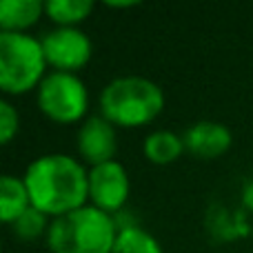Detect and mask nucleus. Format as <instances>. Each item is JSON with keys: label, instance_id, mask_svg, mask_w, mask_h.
<instances>
[{"label": "nucleus", "instance_id": "nucleus-5", "mask_svg": "<svg viewBox=\"0 0 253 253\" xmlns=\"http://www.w3.org/2000/svg\"><path fill=\"white\" fill-rule=\"evenodd\" d=\"M38 107L53 123H76L87 114V84L71 71H49L38 84Z\"/></svg>", "mask_w": 253, "mask_h": 253}, {"label": "nucleus", "instance_id": "nucleus-10", "mask_svg": "<svg viewBox=\"0 0 253 253\" xmlns=\"http://www.w3.org/2000/svg\"><path fill=\"white\" fill-rule=\"evenodd\" d=\"M44 13L42 0H2L0 31H25Z\"/></svg>", "mask_w": 253, "mask_h": 253}, {"label": "nucleus", "instance_id": "nucleus-8", "mask_svg": "<svg viewBox=\"0 0 253 253\" xmlns=\"http://www.w3.org/2000/svg\"><path fill=\"white\" fill-rule=\"evenodd\" d=\"M116 149H118V138L114 123H109L105 116H89L83 120L78 129V151L84 162L91 167L109 162L114 160Z\"/></svg>", "mask_w": 253, "mask_h": 253}, {"label": "nucleus", "instance_id": "nucleus-11", "mask_svg": "<svg viewBox=\"0 0 253 253\" xmlns=\"http://www.w3.org/2000/svg\"><path fill=\"white\" fill-rule=\"evenodd\" d=\"M31 207V198L22 178L4 173L0 178V218L11 224Z\"/></svg>", "mask_w": 253, "mask_h": 253}, {"label": "nucleus", "instance_id": "nucleus-1", "mask_svg": "<svg viewBox=\"0 0 253 253\" xmlns=\"http://www.w3.org/2000/svg\"><path fill=\"white\" fill-rule=\"evenodd\" d=\"M22 180L31 205L53 218L84 207L89 198V173L69 153H44L34 158Z\"/></svg>", "mask_w": 253, "mask_h": 253}, {"label": "nucleus", "instance_id": "nucleus-13", "mask_svg": "<svg viewBox=\"0 0 253 253\" xmlns=\"http://www.w3.org/2000/svg\"><path fill=\"white\" fill-rule=\"evenodd\" d=\"M91 0H44V13L58 27H78L91 13Z\"/></svg>", "mask_w": 253, "mask_h": 253}, {"label": "nucleus", "instance_id": "nucleus-6", "mask_svg": "<svg viewBox=\"0 0 253 253\" xmlns=\"http://www.w3.org/2000/svg\"><path fill=\"white\" fill-rule=\"evenodd\" d=\"M47 56V65L56 71H71L84 67L91 58V40L80 27H56L40 38Z\"/></svg>", "mask_w": 253, "mask_h": 253}, {"label": "nucleus", "instance_id": "nucleus-18", "mask_svg": "<svg viewBox=\"0 0 253 253\" xmlns=\"http://www.w3.org/2000/svg\"><path fill=\"white\" fill-rule=\"evenodd\" d=\"M107 7H135V0H125V2H114V0H107Z\"/></svg>", "mask_w": 253, "mask_h": 253}, {"label": "nucleus", "instance_id": "nucleus-9", "mask_svg": "<svg viewBox=\"0 0 253 253\" xmlns=\"http://www.w3.org/2000/svg\"><path fill=\"white\" fill-rule=\"evenodd\" d=\"M184 149L198 158H215L222 156L231 147V129L215 120H198L189 125L182 133Z\"/></svg>", "mask_w": 253, "mask_h": 253}, {"label": "nucleus", "instance_id": "nucleus-4", "mask_svg": "<svg viewBox=\"0 0 253 253\" xmlns=\"http://www.w3.org/2000/svg\"><path fill=\"white\" fill-rule=\"evenodd\" d=\"M47 56L42 42L27 31H0V89L27 93L42 83Z\"/></svg>", "mask_w": 253, "mask_h": 253}, {"label": "nucleus", "instance_id": "nucleus-7", "mask_svg": "<svg viewBox=\"0 0 253 253\" xmlns=\"http://www.w3.org/2000/svg\"><path fill=\"white\" fill-rule=\"evenodd\" d=\"M89 198L93 207L114 213L125 207L129 198V173L118 160L91 167L89 171Z\"/></svg>", "mask_w": 253, "mask_h": 253}, {"label": "nucleus", "instance_id": "nucleus-3", "mask_svg": "<svg viewBox=\"0 0 253 253\" xmlns=\"http://www.w3.org/2000/svg\"><path fill=\"white\" fill-rule=\"evenodd\" d=\"M165 109V91L151 78L135 74L118 76L100 91V111L109 123L140 126L151 123Z\"/></svg>", "mask_w": 253, "mask_h": 253}, {"label": "nucleus", "instance_id": "nucleus-2", "mask_svg": "<svg viewBox=\"0 0 253 253\" xmlns=\"http://www.w3.org/2000/svg\"><path fill=\"white\" fill-rule=\"evenodd\" d=\"M116 238V218L93 205L58 215L47 229V245L53 253H111Z\"/></svg>", "mask_w": 253, "mask_h": 253}, {"label": "nucleus", "instance_id": "nucleus-14", "mask_svg": "<svg viewBox=\"0 0 253 253\" xmlns=\"http://www.w3.org/2000/svg\"><path fill=\"white\" fill-rule=\"evenodd\" d=\"M111 253H165L162 245L153 233L144 231L142 227L133 224V227L118 229V238Z\"/></svg>", "mask_w": 253, "mask_h": 253}, {"label": "nucleus", "instance_id": "nucleus-16", "mask_svg": "<svg viewBox=\"0 0 253 253\" xmlns=\"http://www.w3.org/2000/svg\"><path fill=\"white\" fill-rule=\"evenodd\" d=\"M18 126H20V118H18V111L7 98L0 100V140L2 144L11 142V138L18 133Z\"/></svg>", "mask_w": 253, "mask_h": 253}, {"label": "nucleus", "instance_id": "nucleus-15", "mask_svg": "<svg viewBox=\"0 0 253 253\" xmlns=\"http://www.w3.org/2000/svg\"><path fill=\"white\" fill-rule=\"evenodd\" d=\"M49 224L51 222H47V213L31 205L20 218H16L11 222V231H13V236L20 238V240H34V238L47 233Z\"/></svg>", "mask_w": 253, "mask_h": 253}, {"label": "nucleus", "instance_id": "nucleus-17", "mask_svg": "<svg viewBox=\"0 0 253 253\" xmlns=\"http://www.w3.org/2000/svg\"><path fill=\"white\" fill-rule=\"evenodd\" d=\"M242 202H245L247 209L253 211V180H247L245 187H242Z\"/></svg>", "mask_w": 253, "mask_h": 253}, {"label": "nucleus", "instance_id": "nucleus-12", "mask_svg": "<svg viewBox=\"0 0 253 253\" xmlns=\"http://www.w3.org/2000/svg\"><path fill=\"white\" fill-rule=\"evenodd\" d=\"M144 156L153 165H171L184 151V140L171 129H153L144 138Z\"/></svg>", "mask_w": 253, "mask_h": 253}]
</instances>
